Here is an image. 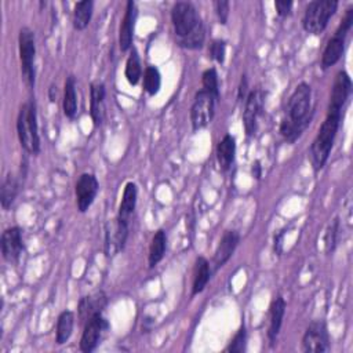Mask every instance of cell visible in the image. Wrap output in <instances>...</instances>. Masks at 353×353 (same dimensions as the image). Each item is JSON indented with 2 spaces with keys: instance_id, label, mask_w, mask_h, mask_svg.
Segmentation results:
<instances>
[{
  "instance_id": "13",
  "label": "cell",
  "mask_w": 353,
  "mask_h": 353,
  "mask_svg": "<svg viewBox=\"0 0 353 353\" xmlns=\"http://www.w3.org/2000/svg\"><path fill=\"white\" fill-rule=\"evenodd\" d=\"M98 191H99V182L94 174L84 173L79 177L75 186V195H76L77 210L80 212H86L91 207V204L94 203L98 195Z\"/></svg>"
},
{
  "instance_id": "1",
  "label": "cell",
  "mask_w": 353,
  "mask_h": 353,
  "mask_svg": "<svg viewBox=\"0 0 353 353\" xmlns=\"http://www.w3.org/2000/svg\"><path fill=\"white\" fill-rule=\"evenodd\" d=\"M312 88L308 83H300L287 101L284 117L280 123V134L294 144L308 129L312 121Z\"/></svg>"
},
{
  "instance_id": "22",
  "label": "cell",
  "mask_w": 353,
  "mask_h": 353,
  "mask_svg": "<svg viewBox=\"0 0 353 353\" xmlns=\"http://www.w3.org/2000/svg\"><path fill=\"white\" fill-rule=\"evenodd\" d=\"M234 155H236V140L233 136L226 134L217 145V160L221 170L226 171L234 162Z\"/></svg>"
},
{
  "instance_id": "26",
  "label": "cell",
  "mask_w": 353,
  "mask_h": 353,
  "mask_svg": "<svg viewBox=\"0 0 353 353\" xmlns=\"http://www.w3.org/2000/svg\"><path fill=\"white\" fill-rule=\"evenodd\" d=\"M20 191V181L19 178L9 173L2 184V192H0V202H2V207L5 210H9L12 204L14 203L17 195Z\"/></svg>"
},
{
  "instance_id": "6",
  "label": "cell",
  "mask_w": 353,
  "mask_h": 353,
  "mask_svg": "<svg viewBox=\"0 0 353 353\" xmlns=\"http://www.w3.org/2000/svg\"><path fill=\"white\" fill-rule=\"evenodd\" d=\"M19 50L21 61V73L25 84L28 87L35 86V58H36V40L35 34L31 28L24 27L19 35Z\"/></svg>"
},
{
  "instance_id": "33",
  "label": "cell",
  "mask_w": 353,
  "mask_h": 353,
  "mask_svg": "<svg viewBox=\"0 0 353 353\" xmlns=\"http://www.w3.org/2000/svg\"><path fill=\"white\" fill-rule=\"evenodd\" d=\"M246 343H247V331L245 324L241 327V330L238 331V334L233 337L232 342L229 343V346L226 348V352H232V353H243L246 350Z\"/></svg>"
},
{
  "instance_id": "19",
  "label": "cell",
  "mask_w": 353,
  "mask_h": 353,
  "mask_svg": "<svg viewBox=\"0 0 353 353\" xmlns=\"http://www.w3.org/2000/svg\"><path fill=\"white\" fill-rule=\"evenodd\" d=\"M137 197H138V189L134 182H127L123 191L122 202L119 206V214H117L116 219L130 226L132 218L137 208Z\"/></svg>"
},
{
  "instance_id": "28",
  "label": "cell",
  "mask_w": 353,
  "mask_h": 353,
  "mask_svg": "<svg viewBox=\"0 0 353 353\" xmlns=\"http://www.w3.org/2000/svg\"><path fill=\"white\" fill-rule=\"evenodd\" d=\"M93 10H94V3L91 0H83L75 5L73 10V27L77 31H83L88 27L91 17H93Z\"/></svg>"
},
{
  "instance_id": "4",
  "label": "cell",
  "mask_w": 353,
  "mask_h": 353,
  "mask_svg": "<svg viewBox=\"0 0 353 353\" xmlns=\"http://www.w3.org/2000/svg\"><path fill=\"white\" fill-rule=\"evenodd\" d=\"M17 133L20 144L25 152L31 155H38L40 152L38 112L34 99H29L20 108L17 117Z\"/></svg>"
},
{
  "instance_id": "15",
  "label": "cell",
  "mask_w": 353,
  "mask_h": 353,
  "mask_svg": "<svg viewBox=\"0 0 353 353\" xmlns=\"http://www.w3.org/2000/svg\"><path fill=\"white\" fill-rule=\"evenodd\" d=\"M241 243V234L236 230H226L219 241V245L214 253L212 258V272L221 269L233 256L234 250Z\"/></svg>"
},
{
  "instance_id": "10",
  "label": "cell",
  "mask_w": 353,
  "mask_h": 353,
  "mask_svg": "<svg viewBox=\"0 0 353 353\" xmlns=\"http://www.w3.org/2000/svg\"><path fill=\"white\" fill-rule=\"evenodd\" d=\"M265 104V93L261 88L252 90L246 98L245 112H243V123L245 130L249 137H253L257 133L258 119L263 114Z\"/></svg>"
},
{
  "instance_id": "36",
  "label": "cell",
  "mask_w": 353,
  "mask_h": 353,
  "mask_svg": "<svg viewBox=\"0 0 353 353\" xmlns=\"http://www.w3.org/2000/svg\"><path fill=\"white\" fill-rule=\"evenodd\" d=\"M275 8L280 17H287L291 13L293 2H287V0H278V2H275Z\"/></svg>"
},
{
  "instance_id": "8",
  "label": "cell",
  "mask_w": 353,
  "mask_h": 353,
  "mask_svg": "<svg viewBox=\"0 0 353 353\" xmlns=\"http://www.w3.org/2000/svg\"><path fill=\"white\" fill-rule=\"evenodd\" d=\"M217 102L218 101L203 88L196 93L191 108V123L193 132H199L212 122Z\"/></svg>"
},
{
  "instance_id": "12",
  "label": "cell",
  "mask_w": 353,
  "mask_h": 353,
  "mask_svg": "<svg viewBox=\"0 0 353 353\" xmlns=\"http://www.w3.org/2000/svg\"><path fill=\"white\" fill-rule=\"evenodd\" d=\"M130 226L119 222L117 219L109 221L105 225V256L113 257L121 253L127 242Z\"/></svg>"
},
{
  "instance_id": "27",
  "label": "cell",
  "mask_w": 353,
  "mask_h": 353,
  "mask_svg": "<svg viewBox=\"0 0 353 353\" xmlns=\"http://www.w3.org/2000/svg\"><path fill=\"white\" fill-rule=\"evenodd\" d=\"M75 326V315L71 311H64L57 320V330H56V342L58 345H64L69 341Z\"/></svg>"
},
{
  "instance_id": "35",
  "label": "cell",
  "mask_w": 353,
  "mask_h": 353,
  "mask_svg": "<svg viewBox=\"0 0 353 353\" xmlns=\"http://www.w3.org/2000/svg\"><path fill=\"white\" fill-rule=\"evenodd\" d=\"M214 8L218 16L219 24L225 25L229 19V2H222V0H219V2H214Z\"/></svg>"
},
{
  "instance_id": "3",
  "label": "cell",
  "mask_w": 353,
  "mask_h": 353,
  "mask_svg": "<svg viewBox=\"0 0 353 353\" xmlns=\"http://www.w3.org/2000/svg\"><path fill=\"white\" fill-rule=\"evenodd\" d=\"M341 119H342V109H335V108L327 109L326 119L320 126L319 133L311 147V160L315 171L321 170L327 163L338 134Z\"/></svg>"
},
{
  "instance_id": "38",
  "label": "cell",
  "mask_w": 353,
  "mask_h": 353,
  "mask_svg": "<svg viewBox=\"0 0 353 353\" xmlns=\"http://www.w3.org/2000/svg\"><path fill=\"white\" fill-rule=\"evenodd\" d=\"M252 170H253V177H254L256 180H260L261 175H263V167H261V163H260L258 160H256V162L253 163Z\"/></svg>"
},
{
  "instance_id": "11",
  "label": "cell",
  "mask_w": 353,
  "mask_h": 353,
  "mask_svg": "<svg viewBox=\"0 0 353 353\" xmlns=\"http://www.w3.org/2000/svg\"><path fill=\"white\" fill-rule=\"evenodd\" d=\"M302 350L306 353H324L330 350V337L324 321L317 320L309 324L302 337Z\"/></svg>"
},
{
  "instance_id": "5",
  "label": "cell",
  "mask_w": 353,
  "mask_h": 353,
  "mask_svg": "<svg viewBox=\"0 0 353 353\" xmlns=\"http://www.w3.org/2000/svg\"><path fill=\"white\" fill-rule=\"evenodd\" d=\"M338 9L337 0H315L304 13L302 27L308 34L320 35L326 31L331 17Z\"/></svg>"
},
{
  "instance_id": "14",
  "label": "cell",
  "mask_w": 353,
  "mask_h": 353,
  "mask_svg": "<svg viewBox=\"0 0 353 353\" xmlns=\"http://www.w3.org/2000/svg\"><path fill=\"white\" fill-rule=\"evenodd\" d=\"M0 246H2V254L3 258L8 263H17L24 252V234L23 229L19 226L9 228L3 232L2 241H0Z\"/></svg>"
},
{
  "instance_id": "20",
  "label": "cell",
  "mask_w": 353,
  "mask_h": 353,
  "mask_svg": "<svg viewBox=\"0 0 353 353\" xmlns=\"http://www.w3.org/2000/svg\"><path fill=\"white\" fill-rule=\"evenodd\" d=\"M284 313H286V301L282 295H279L272 301L271 311H269L268 338H269V342L272 346L275 345V342L279 337V332H280V328L283 324V319H284Z\"/></svg>"
},
{
  "instance_id": "30",
  "label": "cell",
  "mask_w": 353,
  "mask_h": 353,
  "mask_svg": "<svg viewBox=\"0 0 353 353\" xmlns=\"http://www.w3.org/2000/svg\"><path fill=\"white\" fill-rule=\"evenodd\" d=\"M162 86V76L156 66H148L144 73V90L149 95H155L159 93Z\"/></svg>"
},
{
  "instance_id": "17",
  "label": "cell",
  "mask_w": 353,
  "mask_h": 353,
  "mask_svg": "<svg viewBox=\"0 0 353 353\" xmlns=\"http://www.w3.org/2000/svg\"><path fill=\"white\" fill-rule=\"evenodd\" d=\"M350 93H352L350 76L345 71L338 72L334 86H332V90H331L328 108H335V109L343 110V106L346 105Z\"/></svg>"
},
{
  "instance_id": "31",
  "label": "cell",
  "mask_w": 353,
  "mask_h": 353,
  "mask_svg": "<svg viewBox=\"0 0 353 353\" xmlns=\"http://www.w3.org/2000/svg\"><path fill=\"white\" fill-rule=\"evenodd\" d=\"M202 83H203V90L211 94L219 102V82H218V73L214 68H208L203 72Z\"/></svg>"
},
{
  "instance_id": "18",
  "label": "cell",
  "mask_w": 353,
  "mask_h": 353,
  "mask_svg": "<svg viewBox=\"0 0 353 353\" xmlns=\"http://www.w3.org/2000/svg\"><path fill=\"white\" fill-rule=\"evenodd\" d=\"M105 97L106 88L101 82H94L90 86V114L94 122V126L98 127L102 125L105 117Z\"/></svg>"
},
{
  "instance_id": "32",
  "label": "cell",
  "mask_w": 353,
  "mask_h": 353,
  "mask_svg": "<svg viewBox=\"0 0 353 353\" xmlns=\"http://www.w3.org/2000/svg\"><path fill=\"white\" fill-rule=\"evenodd\" d=\"M338 233H339V218L335 217L326 232V236H324V246H326V253L331 254L335 247H337V242H338Z\"/></svg>"
},
{
  "instance_id": "24",
  "label": "cell",
  "mask_w": 353,
  "mask_h": 353,
  "mask_svg": "<svg viewBox=\"0 0 353 353\" xmlns=\"http://www.w3.org/2000/svg\"><path fill=\"white\" fill-rule=\"evenodd\" d=\"M211 279V267L210 263L204 257H199L195 264L193 272V284H192V295L200 294L208 284Z\"/></svg>"
},
{
  "instance_id": "29",
  "label": "cell",
  "mask_w": 353,
  "mask_h": 353,
  "mask_svg": "<svg viewBox=\"0 0 353 353\" xmlns=\"http://www.w3.org/2000/svg\"><path fill=\"white\" fill-rule=\"evenodd\" d=\"M125 75L127 82L132 86H137L143 77V68H141V61H140V56L137 53V50H133L127 58L126 62V69H125Z\"/></svg>"
},
{
  "instance_id": "39",
  "label": "cell",
  "mask_w": 353,
  "mask_h": 353,
  "mask_svg": "<svg viewBox=\"0 0 353 353\" xmlns=\"http://www.w3.org/2000/svg\"><path fill=\"white\" fill-rule=\"evenodd\" d=\"M284 236V232H282L279 236L275 238V252L276 253H282V239Z\"/></svg>"
},
{
  "instance_id": "9",
  "label": "cell",
  "mask_w": 353,
  "mask_h": 353,
  "mask_svg": "<svg viewBox=\"0 0 353 353\" xmlns=\"http://www.w3.org/2000/svg\"><path fill=\"white\" fill-rule=\"evenodd\" d=\"M108 330L109 323L102 316V313H95L94 316H91L84 324V330L80 339V350L84 353L94 352Z\"/></svg>"
},
{
  "instance_id": "23",
  "label": "cell",
  "mask_w": 353,
  "mask_h": 353,
  "mask_svg": "<svg viewBox=\"0 0 353 353\" xmlns=\"http://www.w3.org/2000/svg\"><path fill=\"white\" fill-rule=\"evenodd\" d=\"M167 250V233L163 229H159L152 238L148 254V265L149 268H155L166 256Z\"/></svg>"
},
{
  "instance_id": "37",
  "label": "cell",
  "mask_w": 353,
  "mask_h": 353,
  "mask_svg": "<svg viewBox=\"0 0 353 353\" xmlns=\"http://www.w3.org/2000/svg\"><path fill=\"white\" fill-rule=\"evenodd\" d=\"M247 95H249V82H247L246 76H242V80L239 84V91H238V98H239V101H243L247 98Z\"/></svg>"
},
{
  "instance_id": "34",
  "label": "cell",
  "mask_w": 353,
  "mask_h": 353,
  "mask_svg": "<svg viewBox=\"0 0 353 353\" xmlns=\"http://www.w3.org/2000/svg\"><path fill=\"white\" fill-rule=\"evenodd\" d=\"M210 57L218 62V64H223L225 62V56H226V45L223 40H214L210 45Z\"/></svg>"
},
{
  "instance_id": "40",
  "label": "cell",
  "mask_w": 353,
  "mask_h": 353,
  "mask_svg": "<svg viewBox=\"0 0 353 353\" xmlns=\"http://www.w3.org/2000/svg\"><path fill=\"white\" fill-rule=\"evenodd\" d=\"M56 97H57V87L51 86L50 87V101H56Z\"/></svg>"
},
{
  "instance_id": "7",
  "label": "cell",
  "mask_w": 353,
  "mask_h": 353,
  "mask_svg": "<svg viewBox=\"0 0 353 353\" xmlns=\"http://www.w3.org/2000/svg\"><path fill=\"white\" fill-rule=\"evenodd\" d=\"M353 25V9H349L341 23V25L338 27V29L335 31L334 36L328 40L324 51H323V57H321V68L326 71L331 66H334L342 57L343 51H345V45H346V36L350 31Z\"/></svg>"
},
{
  "instance_id": "21",
  "label": "cell",
  "mask_w": 353,
  "mask_h": 353,
  "mask_svg": "<svg viewBox=\"0 0 353 353\" xmlns=\"http://www.w3.org/2000/svg\"><path fill=\"white\" fill-rule=\"evenodd\" d=\"M108 300L102 291H97L91 295L82 298L79 304V317L82 321H87L95 313H102L104 308L106 306Z\"/></svg>"
},
{
  "instance_id": "25",
  "label": "cell",
  "mask_w": 353,
  "mask_h": 353,
  "mask_svg": "<svg viewBox=\"0 0 353 353\" xmlns=\"http://www.w3.org/2000/svg\"><path fill=\"white\" fill-rule=\"evenodd\" d=\"M64 99H62V108L64 114L68 119H75L77 114V91H76V79L75 76H69L65 82L64 87Z\"/></svg>"
},
{
  "instance_id": "16",
  "label": "cell",
  "mask_w": 353,
  "mask_h": 353,
  "mask_svg": "<svg viewBox=\"0 0 353 353\" xmlns=\"http://www.w3.org/2000/svg\"><path fill=\"white\" fill-rule=\"evenodd\" d=\"M138 17L137 6L130 0L126 5V13L121 24L119 29V46L122 51H129L133 46V39H134V28H136V21Z\"/></svg>"
},
{
  "instance_id": "2",
  "label": "cell",
  "mask_w": 353,
  "mask_h": 353,
  "mask_svg": "<svg viewBox=\"0 0 353 353\" xmlns=\"http://www.w3.org/2000/svg\"><path fill=\"white\" fill-rule=\"evenodd\" d=\"M171 23L177 43L188 50L202 49L206 39L203 21L189 2H178L171 9Z\"/></svg>"
}]
</instances>
